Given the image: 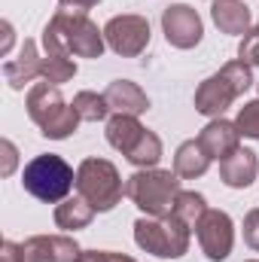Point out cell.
Segmentation results:
<instances>
[{"instance_id": "1", "label": "cell", "mask_w": 259, "mask_h": 262, "mask_svg": "<svg viewBox=\"0 0 259 262\" xmlns=\"http://www.w3.org/2000/svg\"><path fill=\"white\" fill-rule=\"evenodd\" d=\"M43 46L46 52L58 55H79V58H101L104 52V37L101 31L89 21L85 12L61 9L43 31Z\"/></svg>"}, {"instance_id": "2", "label": "cell", "mask_w": 259, "mask_h": 262, "mask_svg": "<svg viewBox=\"0 0 259 262\" xmlns=\"http://www.w3.org/2000/svg\"><path fill=\"white\" fill-rule=\"evenodd\" d=\"M253 76L247 61H229L220 73H213L210 79H204L195 92V110L204 116H220L223 110H229V104L244 95L250 89Z\"/></svg>"}, {"instance_id": "3", "label": "cell", "mask_w": 259, "mask_h": 262, "mask_svg": "<svg viewBox=\"0 0 259 262\" xmlns=\"http://www.w3.org/2000/svg\"><path fill=\"white\" fill-rule=\"evenodd\" d=\"M125 195L146 210V216H168L174 210V201L180 195V180L171 171H137L125 183Z\"/></svg>"}, {"instance_id": "4", "label": "cell", "mask_w": 259, "mask_h": 262, "mask_svg": "<svg viewBox=\"0 0 259 262\" xmlns=\"http://www.w3.org/2000/svg\"><path fill=\"white\" fill-rule=\"evenodd\" d=\"M73 168L67 165L61 156H37L34 162L25 165L21 171V186L34 198L46 201V204H58L64 201L67 192L73 189Z\"/></svg>"}, {"instance_id": "5", "label": "cell", "mask_w": 259, "mask_h": 262, "mask_svg": "<svg viewBox=\"0 0 259 262\" xmlns=\"http://www.w3.org/2000/svg\"><path fill=\"white\" fill-rule=\"evenodd\" d=\"M28 113L43 128V134L52 137V140L67 137L70 131H76V122H79V113L73 110V104L67 107L61 92L52 82H37L31 89V95H28Z\"/></svg>"}, {"instance_id": "6", "label": "cell", "mask_w": 259, "mask_h": 262, "mask_svg": "<svg viewBox=\"0 0 259 262\" xmlns=\"http://www.w3.org/2000/svg\"><path fill=\"white\" fill-rule=\"evenodd\" d=\"M134 241L162 259H177L189 250V226L177 220L174 213L168 216H149L134 223Z\"/></svg>"}, {"instance_id": "7", "label": "cell", "mask_w": 259, "mask_h": 262, "mask_svg": "<svg viewBox=\"0 0 259 262\" xmlns=\"http://www.w3.org/2000/svg\"><path fill=\"white\" fill-rule=\"evenodd\" d=\"M76 189L95 210H113L125 192L119 171L107 159H85L76 171Z\"/></svg>"}, {"instance_id": "8", "label": "cell", "mask_w": 259, "mask_h": 262, "mask_svg": "<svg viewBox=\"0 0 259 262\" xmlns=\"http://www.w3.org/2000/svg\"><path fill=\"white\" fill-rule=\"evenodd\" d=\"M104 37H107L113 52H119L125 58H134L149 43V21L140 18V15H116V18L107 21Z\"/></svg>"}, {"instance_id": "9", "label": "cell", "mask_w": 259, "mask_h": 262, "mask_svg": "<svg viewBox=\"0 0 259 262\" xmlns=\"http://www.w3.org/2000/svg\"><path fill=\"white\" fill-rule=\"evenodd\" d=\"M195 232H198V244H201V250H204L207 259L220 262V259H226V256L232 253L235 232H232L229 213H223V210H207V213L198 220Z\"/></svg>"}, {"instance_id": "10", "label": "cell", "mask_w": 259, "mask_h": 262, "mask_svg": "<svg viewBox=\"0 0 259 262\" xmlns=\"http://www.w3.org/2000/svg\"><path fill=\"white\" fill-rule=\"evenodd\" d=\"M82 250L64 235H37L18 244V262H76Z\"/></svg>"}, {"instance_id": "11", "label": "cell", "mask_w": 259, "mask_h": 262, "mask_svg": "<svg viewBox=\"0 0 259 262\" xmlns=\"http://www.w3.org/2000/svg\"><path fill=\"white\" fill-rule=\"evenodd\" d=\"M162 28H165V37L171 46L177 49H192L195 43L201 40V18L192 6L186 3H177V6H168L162 12Z\"/></svg>"}, {"instance_id": "12", "label": "cell", "mask_w": 259, "mask_h": 262, "mask_svg": "<svg viewBox=\"0 0 259 262\" xmlns=\"http://www.w3.org/2000/svg\"><path fill=\"white\" fill-rule=\"evenodd\" d=\"M238 137H241V131L238 125H232V122H226V119H213L207 128L198 134V143H201V149L210 156V159H229L241 143H238Z\"/></svg>"}, {"instance_id": "13", "label": "cell", "mask_w": 259, "mask_h": 262, "mask_svg": "<svg viewBox=\"0 0 259 262\" xmlns=\"http://www.w3.org/2000/svg\"><path fill=\"white\" fill-rule=\"evenodd\" d=\"M256 171H259L256 152H250V149H244V146H238L229 159L220 162V177H223V183L232 186V189L250 186L253 177H256Z\"/></svg>"}, {"instance_id": "14", "label": "cell", "mask_w": 259, "mask_h": 262, "mask_svg": "<svg viewBox=\"0 0 259 262\" xmlns=\"http://www.w3.org/2000/svg\"><path fill=\"white\" fill-rule=\"evenodd\" d=\"M146 128L137 122V116H125V113H116L110 122H107V140L113 149H119L125 159L131 156V149L143 140Z\"/></svg>"}, {"instance_id": "15", "label": "cell", "mask_w": 259, "mask_h": 262, "mask_svg": "<svg viewBox=\"0 0 259 262\" xmlns=\"http://www.w3.org/2000/svg\"><path fill=\"white\" fill-rule=\"evenodd\" d=\"M104 98H107L110 110L125 113V116H137V113H143V110L149 107L146 95H143L134 82H128V79H116V82H110V89L104 92Z\"/></svg>"}, {"instance_id": "16", "label": "cell", "mask_w": 259, "mask_h": 262, "mask_svg": "<svg viewBox=\"0 0 259 262\" xmlns=\"http://www.w3.org/2000/svg\"><path fill=\"white\" fill-rule=\"evenodd\" d=\"M210 12L223 34H247L250 28V9L241 0H213Z\"/></svg>"}, {"instance_id": "17", "label": "cell", "mask_w": 259, "mask_h": 262, "mask_svg": "<svg viewBox=\"0 0 259 262\" xmlns=\"http://www.w3.org/2000/svg\"><path fill=\"white\" fill-rule=\"evenodd\" d=\"M3 73H6V79H9L12 89H21V85L31 82L34 76H43V58H37V46H34L31 40H25L21 58H18V61H9V64L3 67Z\"/></svg>"}, {"instance_id": "18", "label": "cell", "mask_w": 259, "mask_h": 262, "mask_svg": "<svg viewBox=\"0 0 259 262\" xmlns=\"http://www.w3.org/2000/svg\"><path fill=\"white\" fill-rule=\"evenodd\" d=\"M207 165H210V156L201 149L198 140H186V143L177 149V156H174V174L183 177V180L201 177V174L207 171Z\"/></svg>"}, {"instance_id": "19", "label": "cell", "mask_w": 259, "mask_h": 262, "mask_svg": "<svg viewBox=\"0 0 259 262\" xmlns=\"http://www.w3.org/2000/svg\"><path fill=\"white\" fill-rule=\"evenodd\" d=\"M92 216H95V207L85 198H70L55 207V223H58V229H67V232L85 229L92 223Z\"/></svg>"}, {"instance_id": "20", "label": "cell", "mask_w": 259, "mask_h": 262, "mask_svg": "<svg viewBox=\"0 0 259 262\" xmlns=\"http://www.w3.org/2000/svg\"><path fill=\"white\" fill-rule=\"evenodd\" d=\"M73 110L79 113V119L85 122H101L107 113H110V104L104 95H95V92H79L73 98Z\"/></svg>"}, {"instance_id": "21", "label": "cell", "mask_w": 259, "mask_h": 262, "mask_svg": "<svg viewBox=\"0 0 259 262\" xmlns=\"http://www.w3.org/2000/svg\"><path fill=\"white\" fill-rule=\"evenodd\" d=\"M177 220H183L189 229L198 226V220L207 213V204H204V198L198 195V192H180L177 201H174V210H171Z\"/></svg>"}, {"instance_id": "22", "label": "cell", "mask_w": 259, "mask_h": 262, "mask_svg": "<svg viewBox=\"0 0 259 262\" xmlns=\"http://www.w3.org/2000/svg\"><path fill=\"white\" fill-rule=\"evenodd\" d=\"M73 73H76V64L70 61V55L46 52V58H43V76H46V82L58 85V82H67Z\"/></svg>"}, {"instance_id": "23", "label": "cell", "mask_w": 259, "mask_h": 262, "mask_svg": "<svg viewBox=\"0 0 259 262\" xmlns=\"http://www.w3.org/2000/svg\"><path fill=\"white\" fill-rule=\"evenodd\" d=\"M159 159H162V140H159L153 131H146V134H143V140L131 149V156H128V162L140 165V168H153Z\"/></svg>"}, {"instance_id": "24", "label": "cell", "mask_w": 259, "mask_h": 262, "mask_svg": "<svg viewBox=\"0 0 259 262\" xmlns=\"http://www.w3.org/2000/svg\"><path fill=\"white\" fill-rule=\"evenodd\" d=\"M238 131L244 134V137H253L259 140V101H250V104H244L241 107V113H238Z\"/></svg>"}, {"instance_id": "25", "label": "cell", "mask_w": 259, "mask_h": 262, "mask_svg": "<svg viewBox=\"0 0 259 262\" xmlns=\"http://www.w3.org/2000/svg\"><path fill=\"white\" fill-rule=\"evenodd\" d=\"M238 55H241V61H247V64H259V21H256V28L247 31V37L241 40Z\"/></svg>"}, {"instance_id": "26", "label": "cell", "mask_w": 259, "mask_h": 262, "mask_svg": "<svg viewBox=\"0 0 259 262\" xmlns=\"http://www.w3.org/2000/svg\"><path fill=\"white\" fill-rule=\"evenodd\" d=\"M244 241L259 253V207L256 210H250L247 220H244Z\"/></svg>"}, {"instance_id": "27", "label": "cell", "mask_w": 259, "mask_h": 262, "mask_svg": "<svg viewBox=\"0 0 259 262\" xmlns=\"http://www.w3.org/2000/svg\"><path fill=\"white\" fill-rule=\"evenodd\" d=\"M3 262H18V244L15 241H3Z\"/></svg>"}, {"instance_id": "28", "label": "cell", "mask_w": 259, "mask_h": 262, "mask_svg": "<svg viewBox=\"0 0 259 262\" xmlns=\"http://www.w3.org/2000/svg\"><path fill=\"white\" fill-rule=\"evenodd\" d=\"M3 152H6V165H3V174H9V171H12V165H15V149H12V143H9V140H3Z\"/></svg>"}, {"instance_id": "29", "label": "cell", "mask_w": 259, "mask_h": 262, "mask_svg": "<svg viewBox=\"0 0 259 262\" xmlns=\"http://www.w3.org/2000/svg\"><path fill=\"white\" fill-rule=\"evenodd\" d=\"M64 6H73L76 12H85V9H92L95 3H101V0H61Z\"/></svg>"}, {"instance_id": "30", "label": "cell", "mask_w": 259, "mask_h": 262, "mask_svg": "<svg viewBox=\"0 0 259 262\" xmlns=\"http://www.w3.org/2000/svg\"><path fill=\"white\" fill-rule=\"evenodd\" d=\"M76 262H110V253H82Z\"/></svg>"}, {"instance_id": "31", "label": "cell", "mask_w": 259, "mask_h": 262, "mask_svg": "<svg viewBox=\"0 0 259 262\" xmlns=\"http://www.w3.org/2000/svg\"><path fill=\"white\" fill-rule=\"evenodd\" d=\"M110 262H134L131 256H119V253H110Z\"/></svg>"}, {"instance_id": "32", "label": "cell", "mask_w": 259, "mask_h": 262, "mask_svg": "<svg viewBox=\"0 0 259 262\" xmlns=\"http://www.w3.org/2000/svg\"><path fill=\"white\" fill-rule=\"evenodd\" d=\"M250 262H256V259H250Z\"/></svg>"}]
</instances>
